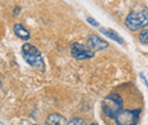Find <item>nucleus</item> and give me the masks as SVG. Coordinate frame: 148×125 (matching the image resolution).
<instances>
[{
	"label": "nucleus",
	"instance_id": "nucleus-5",
	"mask_svg": "<svg viewBox=\"0 0 148 125\" xmlns=\"http://www.w3.org/2000/svg\"><path fill=\"white\" fill-rule=\"evenodd\" d=\"M71 54L77 60H84V59L92 58L93 55H95V51L91 48H89L88 46H84V44H81L79 42H75V43L72 44Z\"/></svg>",
	"mask_w": 148,
	"mask_h": 125
},
{
	"label": "nucleus",
	"instance_id": "nucleus-14",
	"mask_svg": "<svg viewBox=\"0 0 148 125\" xmlns=\"http://www.w3.org/2000/svg\"><path fill=\"white\" fill-rule=\"evenodd\" d=\"M91 125H98V124H97V123H92Z\"/></svg>",
	"mask_w": 148,
	"mask_h": 125
},
{
	"label": "nucleus",
	"instance_id": "nucleus-11",
	"mask_svg": "<svg viewBox=\"0 0 148 125\" xmlns=\"http://www.w3.org/2000/svg\"><path fill=\"white\" fill-rule=\"evenodd\" d=\"M67 125H87V122L82 118H79V117H75L72 121H70Z\"/></svg>",
	"mask_w": 148,
	"mask_h": 125
},
{
	"label": "nucleus",
	"instance_id": "nucleus-6",
	"mask_svg": "<svg viewBox=\"0 0 148 125\" xmlns=\"http://www.w3.org/2000/svg\"><path fill=\"white\" fill-rule=\"evenodd\" d=\"M87 42H88V47L91 48L93 51L95 50H103V49H107L108 48V43L105 40L98 38L95 34H91V36H88Z\"/></svg>",
	"mask_w": 148,
	"mask_h": 125
},
{
	"label": "nucleus",
	"instance_id": "nucleus-2",
	"mask_svg": "<svg viewBox=\"0 0 148 125\" xmlns=\"http://www.w3.org/2000/svg\"><path fill=\"white\" fill-rule=\"evenodd\" d=\"M101 109L104 114L110 117V118H115V116L123 109V101L122 98L116 94V93H111L101 102Z\"/></svg>",
	"mask_w": 148,
	"mask_h": 125
},
{
	"label": "nucleus",
	"instance_id": "nucleus-12",
	"mask_svg": "<svg viewBox=\"0 0 148 125\" xmlns=\"http://www.w3.org/2000/svg\"><path fill=\"white\" fill-rule=\"evenodd\" d=\"M87 20H88V23H90V24L93 25V26H98V25H99V24H98V22H97V20H95V19L91 18V17H88Z\"/></svg>",
	"mask_w": 148,
	"mask_h": 125
},
{
	"label": "nucleus",
	"instance_id": "nucleus-9",
	"mask_svg": "<svg viewBox=\"0 0 148 125\" xmlns=\"http://www.w3.org/2000/svg\"><path fill=\"white\" fill-rule=\"evenodd\" d=\"M99 31H100V33H103V34H105V36H110L112 40H114V41H116V42H119V43H121V44H123V43H124V40L119 36L116 32H114L113 30H106V29L100 27V29H99Z\"/></svg>",
	"mask_w": 148,
	"mask_h": 125
},
{
	"label": "nucleus",
	"instance_id": "nucleus-15",
	"mask_svg": "<svg viewBox=\"0 0 148 125\" xmlns=\"http://www.w3.org/2000/svg\"><path fill=\"white\" fill-rule=\"evenodd\" d=\"M0 89H1V82H0Z\"/></svg>",
	"mask_w": 148,
	"mask_h": 125
},
{
	"label": "nucleus",
	"instance_id": "nucleus-16",
	"mask_svg": "<svg viewBox=\"0 0 148 125\" xmlns=\"http://www.w3.org/2000/svg\"><path fill=\"white\" fill-rule=\"evenodd\" d=\"M33 125H38V124H33Z\"/></svg>",
	"mask_w": 148,
	"mask_h": 125
},
{
	"label": "nucleus",
	"instance_id": "nucleus-13",
	"mask_svg": "<svg viewBox=\"0 0 148 125\" xmlns=\"http://www.w3.org/2000/svg\"><path fill=\"white\" fill-rule=\"evenodd\" d=\"M19 9H21V8H17V7L15 8V15H17V13H18V14H19V12H21Z\"/></svg>",
	"mask_w": 148,
	"mask_h": 125
},
{
	"label": "nucleus",
	"instance_id": "nucleus-10",
	"mask_svg": "<svg viewBox=\"0 0 148 125\" xmlns=\"http://www.w3.org/2000/svg\"><path fill=\"white\" fill-rule=\"evenodd\" d=\"M139 40L141 43L148 44V30H143L141 33L139 34Z\"/></svg>",
	"mask_w": 148,
	"mask_h": 125
},
{
	"label": "nucleus",
	"instance_id": "nucleus-4",
	"mask_svg": "<svg viewBox=\"0 0 148 125\" xmlns=\"http://www.w3.org/2000/svg\"><path fill=\"white\" fill-rule=\"evenodd\" d=\"M139 110L133 109H122L116 116H115V123L116 125H137L139 121Z\"/></svg>",
	"mask_w": 148,
	"mask_h": 125
},
{
	"label": "nucleus",
	"instance_id": "nucleus-3",
	"mask_svg": "<svg viewBox=\"0 0 148 125\" xmlns=\"http://www.w3.org/2000/svg\"><path fill=\"white\" fill-rule=\"evenodd\" d=\"M125 25L131 31H138L145 29L148 25V12L143 10L138 13H131L125 18Z\"/></svg>",
	"mask_w": 148,
	"mask_h": 125
},
{
	"label": "nucleus",
	"instance_id": "nucleus-1",
	"mask_svg": "<svg viewBox=\"0 0 148 125\" xmlns=\"http://www.w3.org/2000/svg\"><path fill=\"white\" fill-rule=\"evenodd\" d=\"M22 54L27 64H30L32 67H36L41 72L45 71L43 58L37 47H34L31 43H24L22 47Z\"/></svg>",
	"mask_w": 148,
	"mask_h": 125
},
{
	"label": "nucleus",
	"instance_id": "nucleus-8",
	"mask_svg": "<svg viewBox=\"0 0 148 125\" xmlns=\"http://www.w3.org/2000/svg\"><path fill=\"white\" fill-rule=\"evenodd\" d=\"M14 32L18 38L23 39V40H29L30 39V32L22 24H15L14 25Z\"/></svg>",
	"mask_w": 148,
	"mask_h": 125
},
{
	"label": "nucleus",
	"instance_id": "nucleus-7",
	"mask_svg": "<svg viewBox=\"0 0 148 125\" xmlns=\"http://www.w3.org/2000/svg\"><path fill=\"white\" fill-rule=\"evenodd\" d=\"M67 120L62 116L60 114H57V113H54V114H50L47 118H46V122L45 124L46 125H67Z\"/></svg>",
	"mask_w": 148,
	"mask_h": 125
}]
</instances>
